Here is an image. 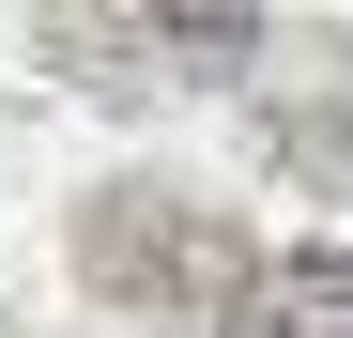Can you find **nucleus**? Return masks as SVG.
Returning <instances> with one entry per match:
<instances>
[{
    "instance_id": "nucleus-1",
    "label": "nucleus",
    "mask_w": 353,
    "mask_h": 338,
    "mask_svg": "<svg viewBox=\"0 0 353 338\" xmlns=\"http://www.w3.org/2000/svg\"><path fill=\"white\" fill-rule=\"evenodd\" d=\"M77 277L123 323H230L246 308V231H230L215 200H185V185H92L77 200Z\"/></svg>"
},
{
    "instance_id": "nucleus-3",
    "label": "nucleus",
    "mask_w": 353,
    "mask_h": 338,
    "mask_svg": "<svg viewBox=\"0 0 353 338\" xmlns=\"http://www.w3.org/2000/svg\"><path fill=\"white\" fill-rule=\"evenodd\" d=\"M215 338H353V246H292L246 277V308H230Z\"/></svg>"
},
{
    "instance_id": "nucleus-2",
    "label": "nucleus",
    "mask_w": 353,
    "mask_h": 338,
    "mask_svg": "<svg viewBox=\"0 0 353 338\" xmlns=\"http://www.w3.org/2000/svg\"><path fill=\"white\" fill-rule=\"evenodd\" d=\"M31 31L108 108H154V92H200V77L261 62V0H31Z\"/></svg>"
},
{
    "instance_id": "nucleus-4",
    "label": "nucleus",
    "mask_w": 353,
    "mask_h": 338,
    "mask_svg": "<svg viewBox=\"0 0 353 338\" xmlns=\"http://www.w3.org/2000/svg\"><path fill=\"white\" fill-rule=\"evenodd\" d=\"M261 154H276V169H307V185H353V92H338V108H276Z\"/></svg>"
}]
</instances>
